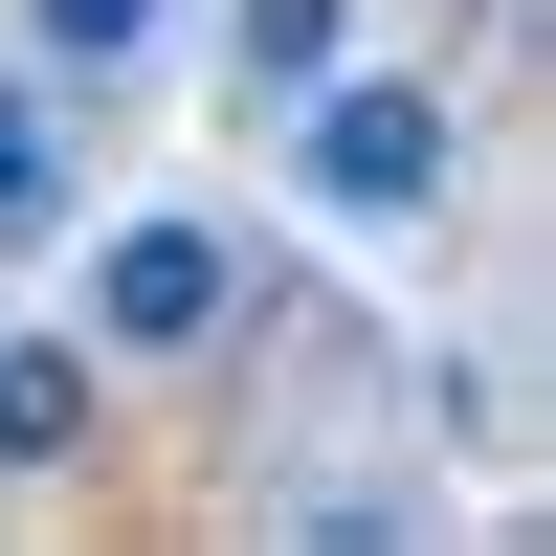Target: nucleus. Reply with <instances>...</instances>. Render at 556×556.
I'll return each mask as SVG.
<instances>
[{
  "label": "nucleus",
  "instance_id": "obj_1",
  "mask_svg": "<svg viewBox=\"0 0 556 556\" xmlns=\"http://www.w3.org/2000/svg\"><path fill=\"white\" fill-rule=\"evenodd\" d=\"M290 201H312V223H424V201H445V89L334 45V67L290 89Z\"/></svg>",
  "mask_w": 556,
  "mask_h": 556
},
{
  "label": "nucleus",
  "instance_id": "obj_2",
  "mask_svg": "<svg viewBox=\"0 0 556 556\" xmlns=\"http://www.w3.org/2000/svg\"><path fill=\"white\" fill-rule=\"evenodd\" d=\"M223 312H245V267H223V223H112V245H89V356H201Z\"/></svg>",
  "mask_w": 556,
  "mask_h": 556
},
{
  "label": "nucleus",
  "instance_id": "obj_3",
  "mask_svg": "<svg viewBox=\"0 0 556 556\" xmlns=\"http://www.w3.org/2000/svg\"><path fill=\"white\" fill-rule=\"evenodd\" d=\"M89 334H0V468H89Z\"/></svg>",
  "mask_w": 556,
  "mask_h": 556
},
{
  "label": "nucleus",
  "instance_id": "obj_4",
  "mask_svg": "<svg viewBox=\"0 0 556 556\" xmlns=\"http://www.w3.org/2000/svg\"><path fill=\"white\" fill-rule=\"evenodd\" d=\"M45 223H67V112L0 67V245H45Z\"/></svg>",
  "mask_w": 556,
  "mask_h": 556
},
{
  "label": "nucleus",
  "instance_id": "obj_5",
  "mask_svg": "<svg viewBox=\"0 0 556 556\" xmlns=\"http://www.w3.org/2000/svg\"><path fill=\"white\" fill-rule=\"evenodd\" d=\"M223 45H245V89H312V67H334V45H356V0H245V23H223Z\"/></svg>",
  "mask_w": 556,
  "mask_h": 556
},
{
  "label": "nucleus",
  "instance_id": "obj_6",
  "mask_svg": "<svg viewBox=\"0 0 556 556\" xmlns=\"http://www.w3.org/2000/svg\"><path fill=\"white\" fill-rule=\"evenodd\" d=\"M23 45H45V67H134V45H156V0H23Z\"/></svg>",
  "mask_w": 556,
  "mask_h": 556
}]
</instances>
